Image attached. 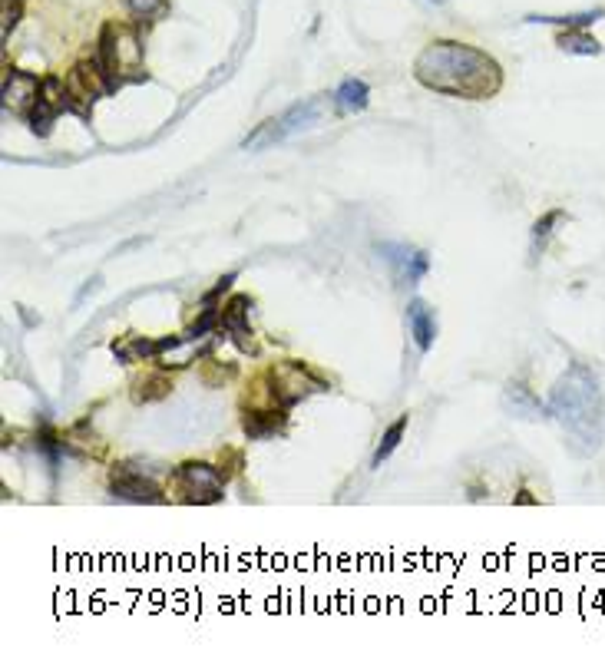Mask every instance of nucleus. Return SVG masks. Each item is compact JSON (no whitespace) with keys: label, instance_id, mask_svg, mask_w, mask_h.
I'll return each mask as SVG.
<instances>
[{"label":"nucleus","instance_id":"f257e3e1","mask_svg":"<svg viewBox=\"0 0 605 658\" xmlns=\"http://www.w3.org/2000/svg\"><path fill=\"white\" fill-rule=\"evenodd\" d=\"M414 77L434 93L460 100H490L503 86V70L490 53L460 40H437L414 63Z\"/></svg>","mask_w":605,"mask_h":658},{"label":"nucleus","instance_id":"f03ea898","mask_svg":"<svg viewBox=\"0 0 605 658\" xmlns=\"http://www.w3.org/2000/svg\"><path fill=\"white\" fill-rule=\"evenodd\" d=\"M549 414L563 424L569 440L582 453L599 450L605 411H602V391H599L596 374L586 371L582 364H572V368L556 381L553 394H549Z\"/></svg>","mask_w":605,"mask_h":658},{"label":"nucleus","instance_id":"7ed1b4c3","mask_svg":"<svg viewBox=\"0 0 605 658\" xmlns=\"http://www.w3.org/2000/svg\"><path fill=\"white\" fill-rule=\"evenodd\" d=\"M96 60L110 90H120L129 80H146L143 73V43H139L136 27L126 24H106L100 34V47H96Z\"/></svg>","mask_w":605,"mask_h":658},{"label":"nucleus","instance_id":"20e7f679","mask_svg":"<svg viewBox=\"0 0 605 658\" xmlns=\"http://www.w3.org/2000/svg\"><path fill=\"white\" fill-rule=\"evenodd\" d=\"M315 391H328V384H324L311 368H305V364L285 361L272 371V397L282 407L305 401V397L315 394Z\"/></svg>","mask_w":605,"mask_h":658},{"label":"nucleus","instance_id":"39448f33","mask_svg":"<svg viewBox=\"0 0 605 658\" xmlns=\"http://www.w3.org/2000/svg\"><path fill=\"white\" fill-rule=\"evenodd\" d=\"M222 483L225 477L209 463L189 460L176 470V490H182L186 503H215L222 500Z\"/></svg>","mask_w":605,"mask_h":658},{"label":"nucleus","instance_id":"423d86ee","mask_svg":"<svg viewBox=\"0 0 605 658\" xmlns=\"http://www.w3.org/2000/svg\"><path fill=\"white\" fill-rule=\"evenodd\" d=\"M63 110H67V83L60 77H43L37 106H34V113H30V129H34L37 136H47L53 120H57Z\"/></svg>","mask_w":605,"mask_h":658},{"label":"nucleus","instance_id":"0eeeda50","mask_svg":"<svg viewBox=\"0 0 605 658\" xmlns=\"http://www.w3.org/2000/svg\"><path fill=\"white\" fill-rule=\"evenodd\" d=\"M377 252H381V255H384V262L394 268L397 285H414V282H420V278L427 275V268H430L427 252H417V248H407V245H394V242H387V245L377 248Z\"/></svg>","mask_w":605,"mask_h":658},{"label":"nucleus","instance_id":"6e6552de","mask_svg":"<svg viewBox=\"0 0 605 658\" xmlns=\"http://www.w3.org/2000/svg\"><path fill=\"white\" fill-rule=\"evenodd\" d=\"M40 83L34 73H24V70H7L4 77V110L7 113H17V116H30L37 106V96H40Z\"/></svg>","mask_w":605,"mask_h":658},{"label":"nucleus","instance_id":"1a4fd4ad","mask_svg":"<svg viewBox=\"0 0 605 658\" xmlns=\"http://www.w3.org/2000/svg\"><path fill=\"white\" fill-rule=\"evenodd\" d=\"M110 487L120 500H129V503H166V493H162L153 480H146L143 473H136L129 467H116L110 473Z\"/></svg>","mask_w":605,"mask_h":658},{"label":"nucleus","instance_id":"9d476101","mask_svg":"<svg viewBox=\"0 0 605 658\" xmlns=\"http://www.w3.org/2000/svg\"><path fill=\"white\" fill-rule=\"evenodd\" d=\"M407 321H410V334H414L417 348L420 351H430V344L437 338V318H434V308L427 301L414 298L407 305Z\"/></svg>","mask_w":605,"mask_h":658},{"label":"nucleus","instance_id":"9b49d317","mask_svg":"<svg viewBox=\"0 0 605 658\" xmlns=\"http://www.w3.org/2000/svg\"><path fill=\"white\" fill-rule=\"evenodd\" d=\"M248 308H252V301H248L245 295L232 298L229 305H225L222 311V328L232 334L235 344H239L242 351L252 348V331H248Z\"/></svg>","mask_w":605,"mask_h":658},{"label":"nucleus","instance_id":"f8f14e48","mask_svg":"<svg viewBox=\"0 0 605 658\" xmlns=\"http://www.w3.org/2000/svg\"><path fill=\"white\" fill-rule=\"evenodd\" d=\"M242 427L252 440H268L285 430V411H248L242 417Z\"/></svg>","mask_w":605,"mask_h":658},{"label":"nucleus","instance_id":"ddd939ff","mask_svg":"<svg viewBox=\"0 0 605 658\" xmlns=\"http://www.w3.org/2000/svg\"><path fill=\"white\" fill-rule=\"evenodd\" d=\"M503 404H506V411H510L513 417H526V420L543 417V407L536 404V397L529 394L523 384H506Z\"/></svg>","mask_w":605,"mask_h":658},{"label":"nucleus","instance_id":"4468645a","mask_svg":"<svg viewBox=\"0 0 605 658\" xmlns=\"http://www.w3.org/2000/svg\"><path fill=\"white\" fill-rule=\"evenodd\" d=\"M169 377L166 374H159V371H153V374H143L139 381L133 384V401L136 404H149V401H159V397H166L169 394Z\"/></svg>","mask_w":605,"mask_h":658},{"label":"nucleus","instance_id":"2eb2a0df","mask_svg":"<svg viewBox=\"0 0 605 658\" xmlns=\"http://www.w3.org/2000/svg\"><path fill=\"white\" fill-rule=\"evenodd\" d=\"M367 96H371V90H367L364 80H344L341 90L334 93V100H338V106L344 113H358L367 106Z\"/></svg>","mask_w":605,"mask_h":658},{"label":"nucleus","instance_id":"dca6fc26","mask_svg":"<svg viewBox=\"0 0 605 658\" xmlns=\"http://www.w3.org/2000/svg\"><path fill=\"white\" fill-rule=\"evenodd\" d=\"M559 47H563L566 53H579V57H596V53L602 50L599 40L582 34V30H566V34L559 37Z\"/></svg>","mask_w":605,"mask_h":658},{"label":"nucleus","instance_id":"f3484780","mask_svg":"<svg viewBox=\"0 0 605 658\" xmlns=\"http://www.w3.org/2000/svg\"><path fill=\"white\" fill-rule=\"evenodd\" d=\"M404 430H407V417L394 420V424L384 430L381 447H377V453H374V467H381V463H384L387 457H391L394 450H397V444H401V437H404Z\"/></svg>","mask_w":605,"mask_h":658},{"label":"nucleus","instance_id":"a211bd4d","mask_svg":"<svg viewBox=\"0 0 605 658\" xmlns=\"http://www.w3.org/2000/svg\"><path fill=\"white\" fill-rule=\"evenodd\" d=\"M123 4H126L129 14L139 17V20H149V17H156L166 10V0H123Z\"/></svg>","mask_w":605,"mask_h":658},{"label":"nucleus","instance_id":"6ab92c4d","mask_svg":"<svg viewBox=\"0 0 605 658\" xmlns=\"http://www.w3.org/2000/svg\"><path fill=\"white\" fill-rule=\"evenodd\" d=\"M559 219H563V212H546L543 219L533 225V252H539V248H543V242L549 239V232H553V225H556Z\"/></svg>","mask_w":605,"mask_h":658},{"label":"nucleus","instance_id":"aec40b11","mask_svg":"<svg viewBox=\"0 0 605 658\" xmlns=\"http://www.w3.org/2000/svg\"><path fill=\"white\" fill-rule=\"evenodd\" d=\"M17 20H20V4H17V0H4V30H0L4 40L10 37V30L17 27Z\"/></svg>","mask_w":605,"mask_h":658}]
</instances>
